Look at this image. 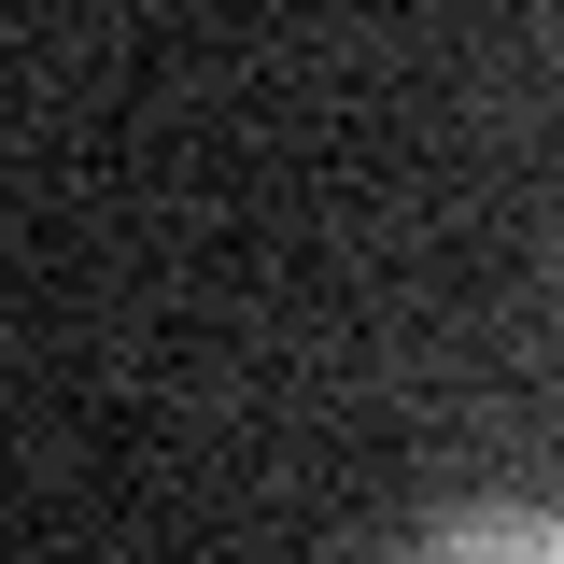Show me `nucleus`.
Instances as JSON below:
<instances>
[{
    "mask_svg": "<svg viewBox=\"0 0 564 564\" xmlns=\"http://www.w3.org/2000/svg\"><path fill=\"white\" fill-rule=\"evenodd\" d=\"M410 564H564V508H452L410 536Z\"/></svg>",
    "mask_w": 564,
    "mask_h": 564,
    "instance_id": "nucleus-1",
    "label": "nucleus"
}]
</instances>
